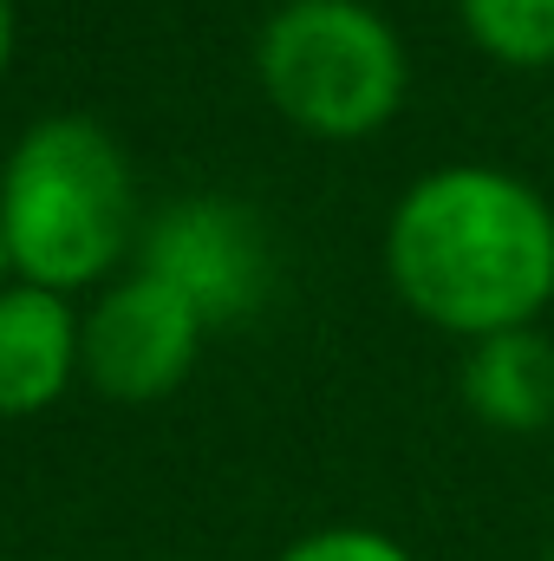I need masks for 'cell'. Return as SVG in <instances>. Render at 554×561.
Instances as JSON below:
<instances>
[{"mask_svg": "<svg viewBox=\"0 0 554 561\" xmlns=\"http://www.w3.org/2000/svg\"><path fill=\"white\" fill-rule=\"evenodd\" d=\"M385 275L424 327L489 340L554 300V203L496 163L417 176L385 229Z\"/></svg>", "mask_w": 554, "mask_h": 561, "instance_id": "obj_1", "label": "cell"}, {"mask_svg": "<svg viewBox=\"0 0 554 561\" xmlns=\"http://www.w3.org/2000/svg\"><path fill=\"white\" fill-rule=\"evenodd\" d=\"M7 255L33 287L72 294L99 280L138 229L131 163L92 118H46L13 144L0 176Z\"/></svg>", "mask_w": 554, "mask_h": 561, "instance_id": "obj_2", "label": "cell"}, {"mask_svg": "<svg viewBox=\"0 0 554 561\" xmlns=\"http://www.w3.org/2000/svg\"><path fill=\"white\" fill-rule=\"evenodd\" d=\"M262 92L287 125L307 138H372L399 118L412 92V59L399 26L372 0H287L268 13L262 46Z\"/></svg>", "mask_w": 554, "mask_h": 561, "instance_id": "obj_3", "label": "cell"}, {"mask_svg": "<svg viewBox=\"0 0 554 561\" xmlns=\"http://www.w3.org/2000/svg\"><path fill=\"white\" fill-rule=\"evenodd\" d=\"M203 333H209V320L163 275L138 268L92 307L79 359H85V373H92V386L105 399L143 405V399H163V392H176L189 379Z\"/></svg>", "mask_w": 554, "mask_h": 561, "instance_id": "obj_4", "label": "cell"}, {"mask_svg": "<svg viewBox=\"0 0 554 561\" xmlns=\"http://www.w3.org/2000/svg\"><path fill=\"white\" fill-rule=\"evenodd\" d=\"M143 268L170 280L209 327H222V320H242L262 307L268 236L242 203L196 196V203H176L170 216H157V229L143 242Z\"/></svg>", "mask_w": 554, "mask_h": 561, "instance_id": "obj_5", "label": "cell"}, {"mask_svg": "<svg viewBox=\"0 0 554 561\" xmlns=\"http://www.w3.org/2000/svg\"><path fill=\"white\" fill-rule=\"evenodd\" d=\"M85 327L72 320L66 294L53 287H0V419H33L46 412L79 366Z\"/></svg>", "mask_w": 554, "mask_h": 561, "instance_id": "obj_6", "label": "cell"}, {"mask_svg": "<svg viewBox=\"0 0 554 561\" xmlns=\"http://www.w3.org/2000/svg\"><path fill=\"white\" fill-rule=\"evenodd\" d=\"M457 392L470 419L509 437H535L554 424V340L542 327H509L489 340H470Z\"/></svg>", "mask_w": 554, "mask_h": 561, "instance_id": "obj_7", "label": "cell"}, {"mask_svg": "<svg viewBox=\"0 0 554 561\" xmlns=\"http://www.w3.org/2000/svg\"><path fill=\"white\" fill-rule=\"evenodd\" d=\"M470 46L509 72L554 66V0H457Z\"/></svg>", "mask_w": 554, "mask_h": 561, "instance_id": "obj_8", "label": "cell"}, {"mask_svg": "<svg viewBox=\"0 0 554 561\" xmlns=\"http://www.w3.org/2000/svg\"><path fill=\"white\" fill-rule=\"evenodd\" d=\"M275 561H417L399 536L385 529H359V523H339V529H313L300 536L293 549H280Z\"/></svg>", "mask_w": 554, "mask_h": 561, "instance_id": "obj_9", "label": "cell"}, {"mask_svg": "<svg viewBox=\"0 0 554 561\" xmlns=\"http://www.w3.org/2000/svg\"><path fill=\"white\" fill-rule=\"evenodd\" d=\"M7 53H13V7L0 0V72H7Z\"/></svg>", "mask_w": 554, "mask_h": 561, "instance_id": "obj_10", "label": "cell"}, {"mask_svg": "<svg viewBox=\"0 0 554 561\" xmlns=\"http://www.w3.org/2000/svg\"><path fill=\"white\" fill-rule=\"evenodd\" d=\"M7 268H13V255H7V229H0V275H7Z\"/></svg>", "mask_w": 554, "mask_h": 561, "instance_id": "obj_11", "label": "cell"}, {"mask_svg": "<svg viewBox=\"0 0 554 561\" xmlns=\"http://www.w3.org/2000/svg\"><path fill=\"white\" fill-rule=\"evenodd\" d=\"M542 561H554V549H549V556H542Z\"/></svg>", "mask_w": 554, "mask_h": 561, "instance_id": "obj_12", "label": "cell"}]
</instances>
